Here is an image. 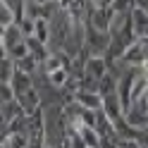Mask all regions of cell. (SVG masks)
Masks as SVG:
<instances>
[{
    "label": "cell",
    "mask_w": 148,
    "mask_h": 148,
    "mask_svg": "<svg viewBox=\"0 0 148 148\" xmlns=\"http://www.w3.org/2000/svg\"><path fill=\"white\" fill-rule=\"evenodd\" d=\"M129 22H132V29H134V34H136V38H148V12H146L138 3L132 5Z\"/></svg>",
    "instance_id": "cell-1"
},
{
    "label": "cell",
    "mask_w": 148,
    "mask_h": 148,
    "mask_svg": "<svg viewBox=\"0 0 148 148\" xmlns=\"http://www.w3.org/2000/svg\"><path fill=\"white\" fill-rule=\"evenodd\" d=\"M84 64H86V74H88V77H93V79H98V81H103L108 74H110V69H108L110 62L105 58H88Z\"/></svg>",
    "instance_id": "cell-2"
},
{
    "label": "cell",
    "mask_w": 148,
    "mask_h": 148,
    "mask_svg": "<svg viewBox=\"0 0 148 148\" xmlns=\"http://www.w3.org/2000/svg\"><path fill=\"white\" fill-rule=\"evenodd\" d=\"M22 41H24V34H22V29H19L17 24L3 31V50H5V53L10 50V48H14L17 43H22Z\"/></svg>",
    "instance_id": "cell-3"
},
{
    "label": "cell",
    "mask_w": 148,
    "mask_h": 148,
    "mask_svg": "<svg viewBox=\"0 0 148 148\" xmlns=\"http://www.w3.org/2000/svg\"><path fill=\"white\" fill-rule=\"evenodd\" d=\"M29 134H5L3 136V148H29L31 143Z\"/></svg>",
    "instance_id": "cell-4"
}]
</instances>
